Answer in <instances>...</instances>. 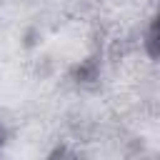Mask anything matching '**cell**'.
Here are the masks:
<instances>
[{
	"label": "cell",
	"mask_w": 160,
	"mask_h": 160,
	"mask_svg": "<svg viewBox=\"0 0 160 160\" xmlns=\"http://www.w3.org/2000/svg\"><path fill=\"white\" fill-rule=\"evenodd\" d=\"M150 42H152V50H155V55L160 58V15H158V20H155V25H152Z\"/></svg>",
	"instance_id": "1"
}]
</instances>
